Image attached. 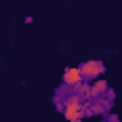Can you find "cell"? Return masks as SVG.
<instances>
[{"label":"cell","mask_w":122,"mask_h":122,"mask_svg":"<svg viewBox=\"0 0 122 122\" xmlns=\"http://www.w3.org/2000/svg\"><path fill=\"white\" fill-rule=\"evenodd\" d=\"M78 69H80V72H82V76H84L86 82L95 80V78H99L101 74H105V65H103L101 59H88V61H82Z\"/></svg>","instance_id":"1"},{"label":"cell","mask_w":122,"mask_h":122,"mask_svg":"<svg viewBox=\"0 0 122 122\" xmlns=\"http://www.w3.org/2000/svg\"><path fill=\"white\" fill-rule=\"evenodd\" d=\"M61 80H63V86L74 88L76 84L84 82V76H82V72H80V69H78V67H67V69L63 71Z\"/></svg>","instance_id":"2"},{"label":"cell","mask_w":122,"mask_h":122,"mask_svg":"<svg viewBox=\"0 0 122 122\" xmlns=\"http://www.w3.org/2000/svg\"><path fill=\"white\" fill-rule=\"evenodd\" d=\"M63 116L69 122H78L84 118V105L82 103H65L63 109Z\"/></svg>","instance_id":"3"},{"label":"cell","mask_w":122,"mask_h":122,"mask_svg":"<svg viewBox=\"0 0 122 122\" xmlns=\"http://www.w3.org/2000/svg\"><path fill=\"white\" fill-rule=\"evenodd\" d=\"M109 88H111V86H109V82H107L105 78H95V80H92L90 99H99V97H103V95L107 93Z\"/></svg>","instance_id":"4"},{"label":"cell","mask_w":122,"mask_h":122,"mask_svg":"<svg viewBox=\"0 0 122 122\" xmlns=\"http://www.w3.org/2000/svg\"><path fill=\"white\" fill-rule=\"evenodd\" d=\"M90 88H92V84L84 80V82L76 84L72 90H74V93H78V95L82 97V101H86V99H90Z\"/></svg>","instance_id":"5"},{"label":"cell","mask_w":122,"mask_h":122,"mask_svg":"<svg viewBox=\"0 0 122 122\" xmlns=\"http://www.w3.org/2000/svg\"><path fill=\"white\" fill-rule=\"evenodd\" d=\"M103 122H120V118H118V114H111V112H107L105 118H103Z\"/></svg>","instance_id":"6"},{"label":"cell","mask_w":122,"mask_h":122,"mask_svg":"<svg viewBox=\"0 0 122 122\" xmlns=\"http://www.w3.org/2000/svg\"><path fill=\"white\" fill-rule=\"evenodd\" d=\"M105 95H107V97H109V99H112V101H114V90H112V88H109V90H107V93H105Z\"/></svg>","instance_id":"7"},{"label":"cell","mask_w":122,"mask_h":122,"mask_svg":"<svg viewBox=\"0 0 122 122\" xmlns=\"http://www.w3.org/2000/svg\"><path fill=\"white\" fill-rule=\"evenodd\" d=\"M32 21H34V19H32V17H30V15H27V17H25V23H27V25H30V23H32Z\"/></svg>","instance_id":"8"},{"label":"cell","mask_w":122,"mask_h":122,"mask_svg":"<svg viewBox=\"0 0 122 122\" xmlns=\"http://www.w3.org/2000/svg\"><path fill=\"white\" fill-rule=\"evenodd\" d=\"M78 122H84V118H82V120H78Z\"/></svg>","instance_id":"9"}]
</instances>
